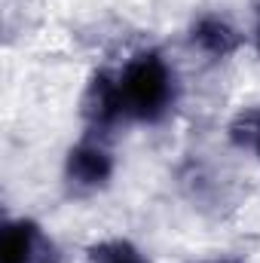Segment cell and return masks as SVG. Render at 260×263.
Wrapping results in <instances>:
<instances>
[{
    "mask_svg": "<svg viewBox=\"0 0 260 263\" xmlns=\"http://www.w3.org/2000/svg\"><path fill=\"white\" fill-rule=\"evenodd\" d=\"M187 46L208 65H227L248 46V34L227 12L202 9L187 25Z\"/></svg>",
    "mask_w": 260,
    "mask_h": 263,
    "instance_id": "obj_4",
    "label": "cell"
},
{
    "mask_svg": "<svg viewBox=\"0 0 260 263\" xmlns=\"http://www.w3.org/2000/svg\"><path fill=\"white\" fill-rule=\"evenodd\" d=\"M120 101L126 114V126H162L181 107V73L175 62L159 46L135 49L117 67Z\"/></svg>",
    "mask_w": 260,
    "mask_h": 263,
    "instance_id": "obj_1",
    "label": "cell"
},
{
    "mask_svg": "<svg viewBox=\"0 0 260 263\" xmlns=\"http://www.w3.org/2000/svg\"><path fill=\"white\" fill-rule=\"evenodd\" d=\"M86 263H153V257L129 236H101L86 245Z\"/></svg>",
    "mask_w": 260,
    "mask_h": 263,
    "instance_id": "obj_6",
    "label": "cell"
},
{
    "mask_svg": "<svg viewBox=\"0 0 260 263\" xmlns=\"http://www.w3.org/2000/svg\"><path fill=\"white\" fill-rule=\"evenodd\" d=\"M62 245L31 214H6L0 227V263H62Z\"/></svg>",
    "mask_w": 260,
    "mask_h": 263,
    "instance_id": "obj_3",
    "label": "cell"
},
{
    "mask_svg": "<svg viewBox=\"0 0 260 263\" xmlns=\"http://www.w3.org/2000/svg\"><path fill=\"white\" fill-rule=\"evenodd\" d=\"M227 138L236 150L248 153L260 165V104L239 107L227 123Z\"/></svg>",
    "mask_w": 260,
    "mask_h": 263,
    "instance_id": "obj_7",
    "label": "cell"
},
{
    "mask_svg": "<svg viewBox=\"0 0 260 263\" xmlns=\"http://www.w3.org/2000/svg\"><path fill=\"white\" fill-rule=\"evenodd\" d=\"M193 263H242V260L230 257V254H214V257H202V260H193Z\"/></svg>",
    "mask_w": 260,
    "mask_h": 263,
    "instance_id": "obj_9",
    "label": "cell"
},
{
    "mask_svg": "<svg viewBox=\"0 0 260 263\" xmlns=\"http://www.w3.org/2000/svg\"><path fill=\"white\" fill-rule=\"evenodd\" d=\"M248 43L254 46L260 55V0H254V15H251V31H248Z\"/></svg>",
    "mask_w": 260,
    "mask_h": 263,
    "instance_id": "obj_8",
    "label": "cell"
},
{
    "mask_svg": "<svg viewBox=\"0 0 260 263\" xmlns=\"http://www.w3.org/2000/svg\"><path fill=\"white\" fill-rule=\"evenodd\" d=\"M117 172H120V159L110 138L95 132H80V138L62 156V184L77 199L107 193L117 181Z\"/></svg>",
    "mask_w": 260,
    "mask_h": 263,
    "instance_id": "obj_2",
    "label": "cell"
},
{
    "mask_svg": "<svg viewBox=\"0 0 260 263\" xmlns=\"http://www.w3.org/2000/svg\"><path fill=\"white\" fill-rule=\"evenodd\" d=\"M80 123L83 132H95L104 138H110L120 126H126L117 67H95L86 77V86L80 92Z\"/></svg>",
    "mask_w": 260,
    "mask_h": 263,
    "instance_id": "obj_5",
    "label": "cell"
}]
</instances>
